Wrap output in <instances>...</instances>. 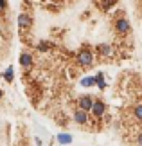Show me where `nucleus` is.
<instances>
[{"label": "nucleus", "mask_w": 142, "mask_h": 146, "mask_svg": "<svg viewBox=\"0 0 142 146\" xmlns=\"http://www.w3.org/2000/svg\"><path fill=\"white\" fill-rule=\"evenodd\" d=\"M76 61H77V65L79 67H85V69H87V67H92L94 65V54H92V50L90 49H81L77 52V56H76Z\"/></svg>", "instance_id": "f257e3e1"}, {"label": "nucleus", "mask_w": 142, "mask_h": 146, "mask_svg": "<svg viewBox=\"0 0 142 146\" xmlns=\"http://www.w3.org/2000/svg\"><path fill=\"white\" fill-rule=\"evenodd\" d=\"M113 29H115L117 35H128L129 31H131V24L124 18V16H121V18H117L115 22H113Z\"/></svg>", "instance_id": "f03ea898"}, {"label": "nucleus", "mask_w": 142, "mask_h": 146, "mask_svg": "<svg viewBox=\"0 0 142 146\" xmlns=\"http://www.w3.org/2000/svg\"><path fill=\"white\" fill-rule=\"evenodd\" d=\"M104 114H106V103L103 99H95V103L92 106V115L95 119H103Z\"/></svg>", "instance_id": "7ed1b4c3"}, {"label": "nucleus", "mask_w": 142, "mask_h": 146, "mask_svg": "<svg viewBox=\"0 0 142 146\" xmlns=\"http://www.w3.org/2000/svg\"><path fill=\"white\" fill-rule=\"evenodd\" d=\"M16 24H18V27L22 31H29L32 27V16L27 15V13H22V15H18V18H16Z\"/></svg>", "instance_id": "20e7f679"}, {"label": "nucleus", "mask_w": 142, "mask_h": 146, "mask_svg": "<svg viewBox=\"0 0 142 146\" xmlns=\"http://www.w3.org/2000/svg\"><path fill=\"white\" fill-rule=\"evenodd\" d=\"M72 119H74V123H76V125L85 126V125L88 123V112H87V110H83V108H77V110H74Z\"/></svg>", "instance_id": "39448f33"}, {"label": "nucleus", "mask_w": 142, "mask_h": 146, "mask_svg": "<svg viewBox=\"0 0 142 146\" xmlns=\"http://www.w3.org/2000/svg\"><path fill=\"white\" fill-rule=\"evenodd\" d=\"M95 103V98L92 96H81L77 99V108H83V110H87V112H92V106Z\"/></svg>", "instance_id": "423d86ee"}, {"label": "nucleus", "mask_w": 142, "mask_h": 146, "mask_svg": "<svg viewBox=\"0 0 142 146\" xmlns=\"http://www.w3.org/2000/svg\"><path fill=\"white\" fill-rule=\"evenodd\" d=\"M32 63H34V61H32V54L31 52H22L20 54V65L24 67L25 70L32 69Z\"/></svg>", "instance_id": "0eeeda50"}, {"label": "nucleus", "mask_w": 142, "mask_h": 146, "mask_svg": "<svg viewBox=\"0 0 142 146\" xmlns=\"http://www.w3.org/2000/svg\"><path fill=\"white\" fill-rule=\"evenodd\" d=\"M97 4H99V7L103 9V11H108L112 5L117 4V0H97Z\"/></svg>", "instance_id": "6e6552de"}, {"label": "nucleus", "mask_w": 142, "mask_h": 146, "mask_svg": "<svg viewBox=\"0 0 142 146\" xmlns=\"http://www.w3.org/2000/svg\"><path fill=\"white\" fill-rule=\"evenodd\" d=\"M81 85L83 87H95V85H97V80H95V76L83 78V80H81Z\"/></svg>", "instance_id": "1a4fd4ad"}, {"label": "nucleus", "mask_w": 142, "mask_h": 146, "mask_svg": "<svg viewBox=\"0 0 142 146\" xmlns=\"http://www.w3.org/2000/svg\"><path fill=\"white\" fill-rule=\"evenodd\" d=\"M95 80H97V88H101V90H104L106 88V81H104V78H103V72H97V74H95Z\"/></svg>", "instance_id": "9d476101"}, {"label": "nucleus", "mask_w": 142, "mask_h": 146, "mask_svg": "<svg viewBox=\"0 0 142 146\" xmlns=\"http://www.w3.org/2000/svg\"><path fill=\"white\" fill-rule=\"evenodd\" d=\"M58 143L59 144H70L72 143V135H69V133H59V135H58Z\"/></svg>", "instance_id": "9b49d317"}, {"label": "nucleus", "mask_w": 142, "mask_h": 146, "mask_svg": "<svg viewBox=\"0 0 142 146\" xmlns=\"http://www.w3.org/2000/svg\"><path fill=\"white\" fill-rule=\"evenodd\" d=\"M4 80L7 81V83H13V80H15V70H13V67H7V70L4 72Z\"/></svg>", "instance_id": "f8f14e48"}, {"label": "nucleus", "mask_w": 142, "mask_h": 146, "mask_svg": "<svg viewBox=\"0 0 142 146\" xmlns=\"http://www.w3.org/2000/svg\"><path fill=\"white\" fill-rule=\"evenodd\" d=\"M97 50H99V54H103V56H108L112 52V47L108 45V43H101V45H97Z\"/></svg>", "instance_id": "ddd939ff"}, {"label": "nucleus", "mask_w": 142, "mask_h": 146, "mask_svg": "<svg viewBox=\"0 0 142 146\" xmlns=\"http://www.w3.org/2000/svg\"><path fill=\"white\" fill-rule=\"evenodd\" d=\"M133 117H135L139 123H142V105H137V106L133 108Z\"/></svg>", "instance_id": "4468645a"}, {"label": "nucleus", "mask_w": 142, "mask_h": 146, "mask_svg": "<svg viewBox=\"0 0 142 146\" xmlns=\"http://www.w3.org/2000/svg\"><path fill=\"white\" fill-rule=\"evenodd\" d=\"M49 49H50V43L49 42H40L38 43V50H40V52H47Z\"/></svg>", "instance_id": "2eb2a0df"}, {"label": "nucleus", "mask_w": 142, "mask_h": 146, "mask_svg": "<svg viewBox=\"0 0 142 146\" xmlns=\"http://www.w3.org/2000/svg\"><path fill=\"white\" fill-rule=\"evenodd\" d=\"M137 146H142V132L137 135Z\"/></svg>", "instance_id": "dca6fc26"}, {"label": "nucleus", "mask_w": 142, "mask_h": 146, "mask_svg": "<svg viewBox=\"0 0 142 146\" xmlns=\"http://www.w3.org/2000/svg\"><path fill=\"white\" fill-rule=\"evenodd\" d=\"M0 7H2V9L7 7V0H0Z\"/></svg>", "instance_id": "f3484780"}, {"label": "nucleus", "mask_w": 142, "mask_h": 146, "mask_svg": "<svg viewBox=\"0 0 142 146\" xmlns=\"http://www.w3.org/2000/svg\"><path fill=\"white\" fill-rule=\"evenodd\" d=\"M2 96H4V92H2V88H0V99H2Z\"/></svg>", "instance_id": "a211bd4d"}]
</instances>
